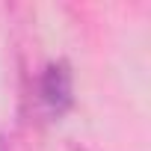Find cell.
<instances>
[{"label":"cell","instance_id":"cell-1","mask_svg":"<svg viewBox=\"0 0 151 151\" xmlns=\"http://www.w3.org/2000/svg\"><path fill=\"white\" fill-rule=\"evenodd\" d=\"M39 104L47 116L59 119L74 104V74L65 59H53L39 74Z\"/></svg>","mask_w":151,"mask_h":151}]
</instances>
